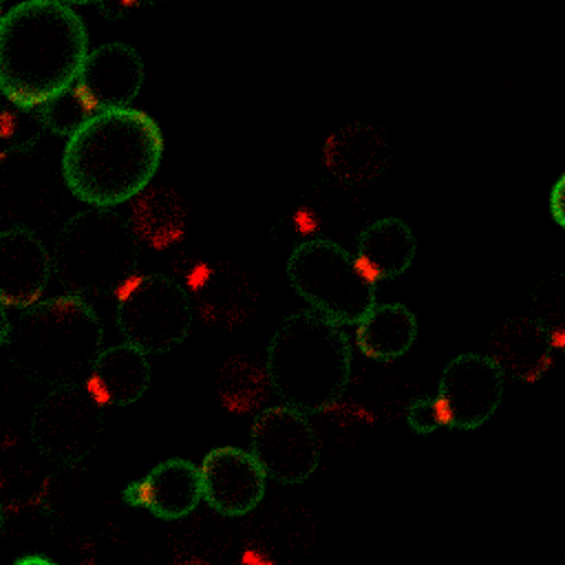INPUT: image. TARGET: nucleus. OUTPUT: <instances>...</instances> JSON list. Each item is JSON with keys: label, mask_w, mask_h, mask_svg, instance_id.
Instances as JSON below:
<instances>
[{"label": "nucleus", "mask_w": 565, "mask_h": 565, "mask_svg": "<svg viewBox=\"0 0 565 565\" xmlns=\"http://www.w3.org/2000/svg\"><path fill=\"white\" fill-rule=\"evenodd\" d=\"M265 366L274 393L307 415L333 406L351 377V342L316 309L291 313L274 331Z\"/></svg>", "instance_id": "obj_4"}, {"label": "nucleus", "mask_w": 565, "mask_h": 565, "mask_svg": "<svg viewBox=\"0 0 565 565\" xmlns=\"http://www.w3.org/2000/svg\"><path fill=\"white\" fill-rule=\"evenodd\" d=\"M46 130V124L42 119L40 106L38 108H26L9 102L2 110L0 119V132H2V154L11 152H22L31 148L42 132Z\"/></svg>", "instance_id": "obj_24"}, {"label": "nucleus", "mask_w": 565, "mask_h": 565, "mask_svg": "<svg viewBox=\"0 0 565 565\" xmlns=\"http://www.w3.org/2000/svg\"><path fill=\"white\" fill-rule=\"evenodd\" d=\"M141 241L130 221L110 207L73 214L53 245V274L68 294L82 298L117 296L135 276Z\"/></svg>", "instance_id": "obj_5"}, {"label": "nucleus", "mask_w": 565, "mask_h": 565, "mask_svg": "<svg viewBox=\"0 0 565 565\" xmlns=\"http://www.w3.org/2000/svg\"><path fill=\"white\" fill-rule=\"evenodd\" d=\"M534 318L552 333L558 349L565 347V278H547L534 289Z\"/></svg>", "instance_id": "obj_25"}, {"label": "nucleus", "mask_w": 565, "mask_h": 565, "mask_svg": "<svg viewBox=\"0 0 565 565\" xmlns=\"http://www.w3.org/2000/svg\"><path fill=\"white\" fill-rule=\"evenodd\" d=\"M388 159V137L373 124H347L324 143L327 170L344 185H364L377 179Z\"/></svg>", "instance_id": "obj_17"}, {"label": "nucleus", "mask_w": 565, "mask_h": 565, "mask_svg": "<svg viewBox=\"0 0 565 565\" xmlns=\"http://www.w3.org/2000/svg\"><path fill=\"white\" fill-rule=\"evenodd\" d=\"M214 384L221 404L238 415L260 411L274 388L267 366L247 355L227 358L218 366Z\"/></svg>", "instance_id": "obj_22"}, {"label": "nucleus", "mask_w": 565, "mask_h": 565, "mask_svg": "<svg viewBox=\"0 0 565 565\" xmlns=\"http://www.w3.org/2000/svg\"><path fill=\"white\" fill-rule=\"evenodd\" d=\"M26 563H44V565H49L51 561L44 558V556H22V558H15V565H26Z\"/></svg>", "instance_id": "obj_28"}, {"label": "nucleus", "mask_w": 565, "mask_h": 565, "mask_svg": "<svg viewBox=\"0 0 565 565\" xmlns=\"http://www.w3.org/2000/svg\"><path fill=\"white\" fill-rule=\"evenodd\" d=\"M86 55V26L64 0H24L2 15L0 86L7 102L46 104L75 84Z\"/></svg>", "instance_id": "obj_1"}, {"label": "nucleus", "mask_w": 565, "mask_h": 565, "mask_svg": "<svg viewBox=\"0 0 565 565\" xmlns=\"http://www.w3.org/2000/svg\"><path fill=\"white\" fill-rule=\"evenodd\" d=\"M104 342V329L95 309L77 294L38 300L20 309L2 347L24 377L49 384L86 382Z\"/></svg>", "instance_id": "obj_3"}, {"label": "nucleus", "mask_w": 565, "mask_h": 565, "mask_svg": "<svg viewBox=\"0 0 565 565\" xmlns=\"http://www.w3.org/2000/svg\"><path fill=\"white\" fill-rule=\"evenodd\" d=\"M503 371L490 355L461 353L441 371L437 406L441 424L457 430L483 426L501 404Z\"/></svg>", "instance_id": "obj_11"}, {"label": "nucleus", "mask_w": 565, "mask_h": 565, "mask_svg": "<svg viewBox=\"0 0 565 565\" xmlns=\"http://www.w3.org/2000/svg\"><path fill=\"white\" fill-rule=\"evenodd\" d=\"M104 428L102 404L79 384L53 386L31 415L35 448L55 463L75 466L97 446Z\"/></svg>", "instance_id": "obj_8"}, {"label": "nucleus", "mask_w": 565, "mask_h": 565, "mask_svg": "<svg viewBox=\"0 0 565 565\" xmlns=\"http://www.w3.org/2000/svg\"><path fill=\"white\" fill-rule=\"evenodd\" d=\"M417 338L415 313L399 302L373 305L369 313L355 324L358 349L380 362H391L402 358Z\"/></svg>", "instance_id": "obj_20"}, {"label": "nucleus", "mask_w": 565, "mask_h": 565, "mask_svg": "<svg viewBox=\"0 0 565 565\" xmlns=\"http://www.w3.org/2000/svg\"><path fill=\"white\" fill-rule=\"evenodd\" d=\"M163 157L157 121L137 108L93 115L64 148L62 177L71 194L93 207L132 201L146 190Z\"/></svg>", "instance_id": "obj_2"}, {"label": "nucleus", "mask_w": 565, "mask_h": 565, "mask_svg": "<svg viewBox=\"0 0 565 565\" xmlns=\"http://www.w3.org/2000/svg\"><path fill=\"white\" fill-rule=\"evenodd\" d=\"M42 119L46 124V130L71 137L75 130H79L93 115H97L90 104L79 95L77 86H68L66 90L51 97L46 104L40 106Z\"/></svg>", "instance_id": "obj_23"}, {"label": "nucleus", "mask_w": 565, "mask_h": 565, "mask_svg": "<svg viewBox=\"0 0 565 565\" xmlns=\"http://www.w3.org/2000/svg\"><path fill=\"white\" fill-rule=\"evenodd\" d=\"M552 333L527 316L503 320L490 335L488 355L499 364L503 375L519 382L541 380L556 358Z\"/></svg>", "instance_id": "obj_16"}, {"label": "nucleus", "mask_w": 565, "mask_h": 565, "mask_svg": "<svg viewBox=\"0 0 565 565\" xmlns=\"http://www.w3.org/2000/svg\"><path fill=\"white\" fill-rule=\"evenodd\" d=\"M84 384L102 406H128L150 386L148 353L130 342L113 344L99 353Z\"/></svg>", "instance_id": "obj_18"}, {"label": "nucleus", "mask_w": 565, "mask_h": 565, "mask_svg": "<svg viewBox=\"0 0 565 565\" xmlns=\"http://www.w3.org/2000/svg\"><path fill=\"white\" fill-rule=\"evenodd\" d=\"M177 280L185 287L194 313L210 327L236 329L256 307V287L249 274L227 260L201 256L174 258Z\"/></svg>", "instance_id": "obj_10"}, {"label": "nucleus", "mask_w": 565, "mask_h": 565, "mask_svg": "<svg viewBox=\"0 0 565 565\" xmlns=\"http://www.w3.org/2000/svg\"><path fill=\"white\" fill-rule=\"evenodd\" d=\"M185 203L172 188H146L132 199L130 225L148 247L168 249L181 243L185 234Z\"/></svg>", "instance_id": "obj_21"}, {"label": "nucleus", "mask_w": 565, "mask_h": 565, "mask_svg": "<svg viewBox=\"0 0 565 565\" xmlns=\"http://www.w3.org/2000/svg\"><path fill=\"white\" fill-rule=\"evenodd\" d=\"M287 278L311 309L340 324H358L375 305V282L340 243L307 238L287 260Z\"/></svg>", "instance_id": "obj_6"}, {"label": "nucleus", "mask_w": 565, "mask_h": 565, "mask_svg": "<svg viewBox=\"0 0 565 565\" xmlns=\"http://www.w3.org/2000/svg\"><path fill=\"white\" fill-rule=\"evenodd\" d=\"M143 84V60L130 44L108 42L88 51L75 79L79 95L95 113L126 108Z\"/></svg>", "instance_id": "obj_13"}, {"label": "nucleus", "mask_w": 565, "mask_h": 565, "mask_svg": "<svg viewBox=\"0 0 565 565\" xmlns=\"http://www.w3.org/2000/svg\"><path fill=\"white\" fill-rule=\"evenodd\" d=\"M550 212L554 216V221L565 230V174L558 177V181L552 188L550 194Z\"/></svg>", "instance_id": "obj_27"}, {"label": "nucleus", "mask_w": 565, "mask_h": 565, "mask_svg": "<svg viewBox=\"0 0 565 565\" xmlns=\"http://www.w3.org/2000/svg\"><path fill=\"white\" fill-rule=\"evenodd\" d=\"M53 274V256L29 227L0 234V298L7 309L35 305Z\"/></svg>", "instance_id": "obj_14"}, {"label": "nucleus", "mask_w": 565, "mask_h": 565, "mask_svg": "<svg viewBox=\"0 0 565 565\" xmlns=\"http://www.w3.org/2000/svg\"><path fill=\"white\" fill-rule=\"evenodd\" d=\"M121 499L132 508H143L152 516L174 521L190 514L203 499L201 468L188 459H166L143 479L126 486Z\"/></svg>", "instance_id": "obj_15"}, {"label": "nucleus", "mask_w": 565, "mask_h": 565, "mask_svg": "<svg viewBox=\"0 0 565 565\" xmlns=\"http://www.w3.org/2000/svg\"><path fill=\"white\" fill-rule=\"evenodd\" d=\"M249 452L278 483L307 481L320 461V439L307 413L282 404L258 411L249 430Z\"/></svg>", "instance_id": "obj_9"}, {"label": "nucleus", "mask_w": 565, "mask_h": 565, "mask_svg": "<svg viewBox=\"0 0 565 565\" xmlns=\"http://www.w3.org/2000/svg\"><path fill=\"white\" fill-rule=\"evenodd\" d=\"M417 241L413 230L395 216H384L366 225L355 241V260L373 280H388L404 274L415 258Z\"/></svg>", "instance_id": "obj_19"}, {"label": "nucleus", "mask_w": 565, "mask_h": 565, "mask_svg": "<svg viewBox=\"0 0 565 565\" xmlns=\"http://www.w3.org/2000/svg\"><path fill=\"white\" fill-rule=\"evenodd\" d=\"M68 4H88V2H99V0H64Z\"/></svg>", "instance_id": "obj_29"}, {"label": "nucleus", "mask_w": 565, "mask_h": 565, "mask_svg": "<svg viewBox=\"0 0 565 565\" xmlns=\"http://www.w3.org/2000/svg\"><path fill=\"white\" fill-rule=\"evenodd\" d=\"M199 468L203 499L218 514L243 516L263 501L267 475L252 452L221 446L210 450Z\"/></svg>", "instance_id": "obj_12"}, {"label": "nucleus", "mask_w": 565, "mask_h": 565, "mask_svg": "<svg viewBox=\"0 0 565 565\" xmlns=\"http://www.w3.org/2000/svg\"><path fill=\"white\" fill-rule=\"evenodd\" d=\"M406 422L419 435H428V433L437 430L439 426H444L437 399L435 397H417L415 402H411V406L406 408Z\"/></svg>", "instance_id": "obj_26"}, {"label": "nucleus", "mask_w": 565, "mask_h": 565, "mask_svg": "<svg viewBox=\"0 0 565 565\" xmlns=\"http://www.w3.org/2000/svg\"><path fill=\"white\" fill-rule=\"evenodd\" d=\"M117 327L146 353L179 347L192 329L194 307L185 287L163 274H135L115 296Z\"/></svg>", "instance_id": "obj_7"}]
</instances>
